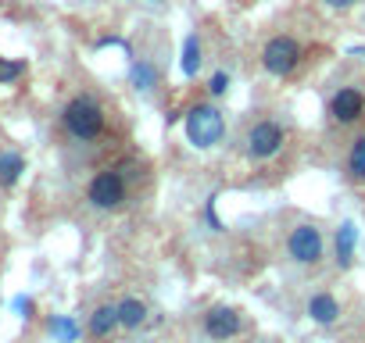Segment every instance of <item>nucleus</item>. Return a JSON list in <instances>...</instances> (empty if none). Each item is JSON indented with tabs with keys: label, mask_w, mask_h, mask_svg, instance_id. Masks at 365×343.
<instances>
[{
	"label": "nucleus",
	"mask_w": 365,
	"mask_h": 343,
	"mask_svg": "<svg viewBox=\"0 0 365 343\" xmlns=\"http://www.w3.org/2000/svg\"><path fill=\"white\" fill-rule=\"evenodd\" d=\"M326 4H329V8H340V11H344V8H351V4H358V0H326Z\"/></svg>",
	"instance_id": "412c9836"
},
{
	"label": "nucleus",
	"mask_w": 365,
	"mask_h": 343,
	"mask_svg": "<svg viewBox=\"0 0 365 343\" xmlns=\"http://www.w3.org/2000/svg\"><path fill=\"white\" fill-rule=\"evenodd\" d=\"M22 172H26V157L22 154H4L0 157V183L4 186H15L22 179Z\"/></svg>",
	"instance_id": "f8f14e48"
},
{
	"label": "nucleus",
	"mask_w": 365,
	"mask_h": 343,
	"mask_svg": "<svg viewBox=\"0 0 365 343\" xmlns=\"http://www.w3.org/2000/svg\"><path fill=\"white\" fill-rule=\"evenodd\" d=\"M65 129L76 139H97L104 132V111L93 97H76L65 107Z\"/></svg>",
	"instance_id": "f03ea898"
},
{
	"label": "nucleus",
	"mask_w": 365,
	"mask_h": 343,
	"mask_svg": "<svg viewBox=\"0 0 365 343\" xmlns=\"http://www.w3.org/2000/svg\"><path fill=\"white\" fill-rule=\"evenodd\" d=\"M205 332L212 339H233L240 332V311L237 307H212L205 315Z\"/></svg>",
	"instance_id": "0eeeda50"
},
{
	"label": "nucleus",
	"mask_w": 365,
	"mask_h": 343,
	"mask_svg": "<svg viewBox=\"0 0 365 343\" xmlns=\"http://www.w3.org/2000/svg\"><path fill=\"white\" fill-rule=\"evenodd\" d=\"M354 240H358L354 222H344V226H340V233H336V261H340V265H347V261H351V254H354Z\"/></svg>",
	"instance_id": "ddd939ff"
},
{
	"label": "nucleus",
	"mask_w": 365,
	"mask_h": 343,
	"mask_svg": "<svg viewBox=\"0 0 365 343\" xmlns=\"http://www.w3.org/2000/svg\"><path fill=\"white\" fill-rule=\"evenodd\" d=\"M51 332H54L61 343H76V336H79V325H76V318H65V315H58V318H51Z\"/></svg>",
	"instance_id": "2eb2a0df"
},
{
	"label": "nucleus",
	"mask_w": 365,
	"mask_h": 343,
	"mask_svg": "<svg viewBox=\"0 0 365 343\" xmlns=\"http://www.w3.org/2000/svg\"><path fill=\"white\" fill-rule=\"evenodd\" d=\"M122 322H118V304H101L93 315H90V336H97V339H104V336H111L115 329H118Z\"/></svg>",
	"instance_id": "1a4fd4ad"
},
{
	"label": "nucleus",
	"mask_w": 365,
	"mask_h": 343,
	"mask_svg": "<svg viewBox=\"0 0 365 343\" xmlns=\"http://www.w3.org/2000/svg\"><path fill=\"white\" fill-rule=\"evenodd\" d=\"M347 168H351V176H354V179H365V136L354 139L351 157H347Z\"/></svg>",
	"instance_id": "dca6fc26"
},
{
	"label": "nucleus",
	"mask_w": 365,
	"mask_h": 343,
	"mask_svg": "<svg viewBox=\"0 0 365 343\" xmlns=\"http://www.w3.org/2000/svg\"><path fill=\"white\" fill-rule=\"evenodd\" d=\"M290 258L294 261H301V265H315L319 258H322V233L315 229V226H297L294 233H290Z\"/></svg>",
	"instance_id": "423d86ee"
},
{
	"label": "nucleus",
	"mask_w": 365,
	"mask_h": 343,
	"mask_svg": "<svg viewBox=\"0 0 365 343\" xmlns=\"http://www.w3.org/2000/svg\"><path fill=\"white\" fill-rule=\"evenodd\" d=\"M143 318H147V307H143V300H136V297H125V300H118V322H122L125 329H136V325H143Z\"/></svg>",
	"instance_id": "9b49d317"
},
{
	"label": "nucleus",
	"mask_w": 365,
	"mask_h": 343,
	"mask_svg": "<svg viewBox=\"0 0 365 343\" xmlns=\"http://www.w3.org/2000/svg\"><path fill=\"white\" fill-rule=\"evenodd\" d=\"M197 68H201V43H197V36H187V43H182V75H197Z\"/></svg>",
	"instance_id": "4468645a"
},
{
	"label": "nucleus",
	"mask_w": 365,
	"mask_h": 343,
	"mask_svg": "<svg viewBox=\"0 0 365 343\" xmlns=\"http://www.w3.org/2000/svg\"><path fill=\"white\" fill-rule=\"evenodd\" d=\"M262 65L269 75H290L301 65V47L294 36H272L262 51Z\"/></svg>",
	"instance_id": "7ed1b4c3"
},
{
	"label": "nucleus",
	"mask_w": 365,
	"mask_h": 343,
	"mask_svg": "<svg viewBox=\"0 0 365 343\" xmlns=\"http://www.w3.org/2000/svg\"><path fill=\"white\" fill-rule=\"evenodd\" d=\"M22 72H26L22 61H4V58H0V83H15Z\"/></svg>",
	"instance_id": "a211bd4d"
},
{
	"label": "nucleus",
	"mask_w": 365,
	"mask_h": 343,
	"mask_svg": "<svg viewBox=\"0 0 365 343\" xmlns=\"http://www.w3.org/2000/svg\"><path fill=\"white\" fill-rule=\"evenodd\" d=\"M329 111H333V118H336L340 125H347V122H358V118L365 115V97H361L358 90H340V93L333 97Z\"/></svg>",
	"instance_id": "6e6552de"
},
{
	"label": "nucleus",
	"mask_w": 365,
	"mask_h": 343,
	"mask_svg": "<svg viewBox=\"0 0 365 343\" xmlns=\"http://www.w3.org/2000/svg\"><path fill=\"white\" fill-rule=\"evenodd\" d=\"M308 315H312V322H319V325H333V322L340 318V304H336L329 293H315V297L308 300Z\"/></svg>",
	"instance_id": "9d476101"
},
{
	"label": "nucleus",
	"mask_w": 365,
	"mask_h": 343,
	"mask_svg": "<svg viewBox=\"0 0 365 343\" xmlns=\"http://www.w3.org/2000/svg\"><path fill=\"white\" fill-rule=\"evenodd\" d=\"M226 136V118L219 115V107L212 104H194L187 111V139L197 150H212L215 143H222Z\"/></svg>",
	"instance_id": "f257e3e1"
},
{
	"label": "nucleus",
	"mask_w": 365,
	"mask_h": 343,
	"mask_svg": "<svg viewBox=\"0 0 365 343\" xmlns=\"http://www.w3.org/2000/svg\"><path fill=\"white\" fill-rule=\"evenodd\" d=\"M279 147H283V129H279L276 122H258V125L247 132V154H251L255 161L272 157Z\"/></svg>",
	"instance_id": "39448f33"
},
{
	"label": "nucleus",
	"mask_w": 365,
	"mask_h": 343,
	"mask_svg": "<svg viewBox=\"0 0 365 343\" xmlns=\"http://www.w3.org/2000/svg\"><path fill=\"white\" fill-rule=\"evenodd\" d=\"M154 79H158V75H154V68H150L147 61L133 65V83H136L140 90H150V86H154Z\"/></svg>",
	"instance_id": "f3484780"
},
{
	"label": "nucleus",
	"mask_w": 365,
	"mask_h": 343,
	"mask_svg": "<svg viewBox=\"0 0 365 343\" xmlns=\"http://www.w3.org/2000/svg\"><path fill=\"white\" fill-rule=\"evenodd\" d=\"M208 90H212V97H222V93L230 90V75H226V72H219V75H212V83H208Z\"/></svg>",
	"instance_id": "6ab92c4d"
},
{
	"label": "nucleus",
	"mask_w": 365,
	"mask_h": 343,
	"mask_svg": "<svg viewBox=\"0 0 365 343\" xmlns=\"http://www.w3.org/2000/svg\"><path fill=\"white\" fill-rule=\"evenodd\" d=\"M15 311H19L22 318H29V315H33V300H29V297H15Z\"/></svg>",
	"instance_id": "aec40b11"
},
{
	"label": "nucleus",
	"mask_w": 365,
	"mask_h": 343,
	"mask_svg": "<svg viewBox=\"0 0 365 343\" xmlns=\"http://www.w3.org/2000/svg\"><path fill=\"white\" fill-rule=\"evenodd\" d=\"M86 197H90L93 208L111 211V208H118V204L125 201V179L118 176V172H111V168H108V172H97V176L90 179Z\"/></svg>",
	"instance_id": "20e7f679"
}]
</instances>
